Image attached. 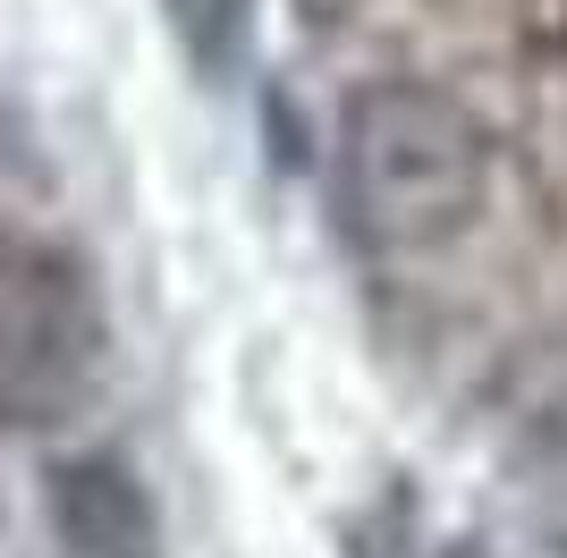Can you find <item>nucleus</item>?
I'll list each match as a JSON object with an SVG mask.
<instances>
[{
  "label": "nucleus",
  "mask_w": 567,
  "mask_h": 558,
  "mask_svg": "<svg viewBox=\"0 0 567 558\" xmlns=\"http://www.w3.org/2000/svg\"><path fill=\"white\" fill-rule=\"evenodd\" d=\"M51 508H60V541H69L76 558H144L153 550V508H144V490L127 483V465H111V457L60 465Z\"/></svg>",
  "instance_id": "nucleus-2"
},
{
  "label": "nucleus",
  "mask_w": 567,
  "mask_h": 558,
  "mask_svg": "<svg viewBox=\"0 0 567 558\" xmlns=\"http://www.w3.org/2000/svg\"><path fill=\"white\" fill-rule=\"evenodd\" d=\"M339 204L381 255H424L492 204V127L441 85L390 76L339 111Z\"/></svg>",
  "instance_id": "nucleus-1"
}]
</instances>
